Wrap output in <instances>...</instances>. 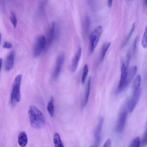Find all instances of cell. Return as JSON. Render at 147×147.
Segmentation results:
<instances>
[{"instance_id":"cell-34","label":"cell","mask_w":147,"mask_h":147,"mask_svg":"<svg viewBox=\"0 0 147 147\" xmlns=\"http://www.w3.org/2000/svg\"><path fill=\"white\" fill-rule=\"evenodd\" d=\"M1 36H2V35H1V33H0V44H1Z\"/></svg>"},{"instance_id":"cell-3","label":"cell","mask_w":147,"mask_h":147,"mask_svg":"<svg viewBox=\"0 0 147 147\" xmlns=\"http://www.w3.org/2000/svg\"><path fill=\"white\" fill-rule=\"evenodd\" d=\"M21 75H17L14 80L10 95V103L12 106L16 105L21 100Z\"/></svg>"},{"instance_id":"cell-18","label":"cell","mask_w":147,"mask_h":147,"mask_svg":"<svg viewBox=\"0 0 147 147\" xmlns=\"http://www.w3.org/2000/svg\"><path fill=\"white\" fill-rule=\"evenodd\" d=\"M111 45V42H106L102 46V49H101V53H100V61H103V60L105 58V56L106 55V53L107 52V51L109 48L110 46Z\"/></svg>"},{"instance_id":"cell-10","label":"cell","mask_w":147,"mask_h":147,"mask_svg":"<svg viewBox=\"0 0 147 147\" xmlns=\"http://www.w3.org/2000/svg\"><path fill=\"white\" fill-rule=\"evenodd\" d=\"M82 55V48L81 47H79L77 52L75 54L74 56L73 57L71 64V67H70V69L72 72H75L77 69L78 63L80 60V58L81 57Z\"/></svg>"},{"instance_id":"cell-28","label":"cell","mask_w":147,"mask_h":147,"mask_svg":"<svg viewBox=\"0 0 147 147\" xmlns=\"http://www.w3.org/2000/svg\"><path fill=\"white\" fill-rule=\"evenodd\" d=\"M143 145H146L147 144V130H145V134L142 140Z\"/></svg>"},{"instance_id":"cell-11","label":"cell","mask_w":147,"mask_h":147,"mask_svg":"<svg viewBox=\"0 0 147 147\" xmlns=\"http://www.w3.org/2000/svg\"><path fill=\"white\" fill-rule=\"evenodd\" d=\"M104 119L103 118H100L99 120V122L96 125V127L94 133V137L95 140V146H98L100 141V137H101V133H102V129Z\"/></svg>"},{"instance_id":"cell-16","label":"cell","mask_w":147,"mask_h":147,"mask_svg":"<svg viewBox=\"0 0 147 147\" xmlns=\"http://www.w3.org/2000/svg\"><path fill=\"white\" fill-rule=\"evenodd\" d=\"M53 144L55 147H64V145L58 133H55L53 138Z\"/></svg>"},{"instance_id":"cell-24","label":"cell","mask_w":147,"mask_h":147,"mask_svg":"<svg viewBox=\"0 0 147 147\" xmlns=\"http://www.w3.org/2000/svg\"><path fill=\"white\" fill-rule=\"evenodd\" d=\"M130 57H131V53H130V52H128L127 53H126V56H125V58H124V59L123 60V61H122V62L125 64V65L126 66V67H129V61H130Z\"/></svg>"},{"instance_id":"cell-8","label":"cell","mask_w":147,"mask_h":147,"mask_svg":"<svg viewBox=\"0 0 147 147\" xmlns=\"http://www.w3.org/2000/svg\"><path fill=\"white\" fill-rule=\"evenodd\" d=\"M126 117H127V111L126 110V109H123L121 111L119 115L118 122L117 123L116 131L117 132L121 133L123 130V128L125 127V123H126Z\"/></svg>"},{"instance_id":"cell-27","label":"cell","mask_w":147,"mask_h":147,"mask_svg":"<svg viewBox=\"0 0 147 147\" xmlns=\"http://www.w3.org/2000/svg\"><path fill=\"white\" fill-rule=\"evenodd\" d=\"M111 145V140L110 138H108L103 144V146L104 147H110Z\"/></svg>"},{"instance_id":"cell-6","label":"cell","mask_w":147,"mask_h":147,"mask_svg":"<svg viewBox=\"0 0 147 147\" xmlns=\"http://www.w3.org/2000/svg\"><path fill=\"white\" fill-rule=\"evenodd\" d=\"M127 68L128 67L125 65V64L122 62L121 66V75L118 87V91L121 92L123 90V86L125 83L127 75Z\"/></svg>"},{"instance_id":"cell-33","label":"cell","mask_w":147,"mask_h":147,"mask_svg":"<svg viewBox=\"0 0 147 147\" xmlns=\"http://www.w3.org/2000/svg\"><path fill=\"white\" fill-rule=\"evenodd\" d=\"M145 130H147V121H146V126H145Z\"/></svg>"},{"instance_id":"cell-9","label":"cell","mask_w":147,"mask_h":147,"mask_svg":"<svg viewBox=\"0 0 147 147\" xmlns=\"http://www.w3.org/2000/svg\"><path fill=\"white\" fill-rule=\"evenodd\" d=\"M56 33V27L55 22H52L50 25L48 33H47V37L46 38V47H49L53 42V41L55 37Z\"/></svg>"},{"instance_id":"cell-31","label":"cell","mask_w":147,"mask_h":147,"mask_svg":"<svg viewBox=\"0 0 147 147\" xmlns=\"http://www.w3.org/2000/svg\"><path fill=\"white\" fill-rule=\"evenodd\" d=\"M2 61H3V59H2V58L0 57V71H1V69L2 65Z\"/></svg>"},{"instance_id":"cell-22","label":"cell","mask_w":147,"mask_h":147,"mask_svg":"<svg viewBox=\"0 0 147 147\" xmlns=\"http://www.w3.org/2000/svg\"><path fill=\"white\" fill-rule=\"evenodd\" d=\"M134 29H135V23H133V25H132V26H131V29H130V32H129L128 35L126 36V38H125V41H124V42H123V47H124V46L127 44V42H128V41L129 40L130 37L131 36V35H132V34H133V32H134Z\"/></svg>"},{"instance_id":"cell-26","label":"cell","mask_w":147,"mask_h":147,"mask_svg":"<svg viewBox=\"0 0 147 147\" xmlns=\"http://www.w3.org/2000/svg\"><path fill=\"white\" fill-rule=\"evenodd\" d=\"M47 0H42V1L41 2L40 6V11H42L44 9L45 5L47 3Z\"/></svg>"},{"instance_id":"cell-19","label":"cell","mask_w":147,"mask_h":147,"mask_svg":"<svg viewBox=\"0 0 147 147\" xmlns=\"http://www.w3.org/2000/svg\"><path fill=\"white\" fill-rule=\"evenodd\" d=\"M10 20L13 28H16L17 25V19L16 14L13 11H11L10 13Z\"/></svg>"},{"instance_id":"cell-21","label":"cell","mask_w":147,"mask_h":147,"mask_svg":"<svg viewBox=\"0 0 147 147\" xmlns=\"http://www.w3.org/2000/svg\"><path fill=\"white\" fill-rule=\"evenodd\" d=\"M88 72V67L87 64H85L83 68V72H82V83H84L85 80L86 79V77L87 76Z\"/></svg>"},{"instance_id":"cell-25","label":"cell","mask_w":147,"mask_h":147,"mask_svg":"<svg viewBox=\"0 0 147 147\" xmlns=\"http://www.w3.org/2000/svg\"><path fill=\"white\" fill-rule=\"evenodd\" d=\"M3 47L4 48H6V49H10L13 47V45L11 42H8V41H5L4 43H3Z\"/></svg>"},{"instance_id":"cell-5","label":"cell","mask_w":147,"mask_h":147,"mask_svg":"<svg viewBox=\"0 0 147 147\" xmlns=\"http://www.w3.org/2000/svg\"><path fill=\"white\" fill-rule=\"evenodd\" d=\"M46 48V38L44 35H40L36 39L33 47V55L34 57L40 56L41 52Z\"/></svg>"},{"instance_id":"cell-7","label":"cell","mask_w":147,"mask_h":147,"mask_svg":"<svg viewBox=\"0 0 147 147\" xmlns=\"http://www.w3.org/2000/svg\"><path fill=\"white\" fill-rule=\"evenodd\" d=\"M64 61V55L63 54H61L59 55L56 59L55 66L53 72V78L54 79H56L59 77L60 73L61 72Z\"/></svg>"},{"instance_id":"cell-1","label":"cell","mask_w":147,"mask_h":147,"mask_svg":"<svg viewBox=\"0 0 147 147\" xmlns=\"http://www.w3.org/2000/svg\"><path fill=\"white\" fill-rule=\"evenodd\" d=\"M28 116L32 127L40 129L45 123V118L42 113L36 106L30 105L28 109Z\"/></svg>"},{"instance_id":"cell-17","label":"cell","mask_w":147,"mask_h":147,"mask_svg":"<svg viewBox=\"0 0 147 147\" xmlns=\"http://www.w3.org/2000/svg\"><path fill=\"white\" fill-rule=\"evenodd\" d=\"M47 111L50 115L51 117H53L54 115V113H55V107H54V100L53 98H51V99L49 100V102L47 104Z\"/></svg>"},{"instance_id":"cell-12","label":"cell","mask_w":147,"mask_h":147,"mask_svg":"<svg viewBox=\"0 0 147 147\" xmlns=\"http://www.w3.org/2000/svg\"><path fill=\"white\" fill-rule=\"evenodd\" d=\"M14 58H15V52L14 51H12L7 55L5 60V68L6 71H9L13 68L14 66Z\"/></svg>"},{"instance_id":"cell-4","label":"cell","mask_w":147,"mask_h":147,"mask_svg":"<svg viewBox=\"0 0 147 147\" xmlns=\"http://www.w3.org/2000/svg\"><path fill=\"white\" fill-rule=\"evenodd\" d=\"M102 33V27L101 26H98L95 29H94L90 33V52L92 53L95 50L99 38Z\"/></svg>"},{"instance_id":"cell-13","label":"cell","mask_w":147,"mask_h":147,"mask_svg":"<svg viewBox=\"0 0 147 147\" xmlns=\"http://www.w3.org/2000/svg\"><path fill=\"white\" fill-rule=\"evenodd\" d=\"M137 71V67L136 65H134V66L131 67L127 71V78H126V80L124 86H123V90L129 84V83H130L131 80H132V79L134 76L135 74H136Z\"/></svg>"},{"instance_id":"cell-23","label":"cell","mask_w":147,"mask_h":147,"mask_svg":"<svg viewBox=\"0 0 147 147\" xmlns=\"http://www.w3.org/2000/svg\"><path fill=\"white\" fill-rule=\"evenodd\" d=\"M140 145V138L139 137H135L130 144L129 145L130 147H139Z\"/></svg>"},{"instance_id":"cell-30","label":"cell","mask_w":147,"mask_h":147,"mask_svg":"<svg viewBox=\"0 0 147 147\" xmlns=\"http://www.w3.org/2000/svg\"><path fill=\"white\" fill-rule=\"evenodd\" d=\"M137 38H136L134 40V46H133V52H134L136 51V44H137Z\"/></svg>"},{"instance_id":"cell-32","label":"cell","mask_w":147,"mask_h":147,"mask_svg":"<svg viewBox=\"0 0 147 147\" xmlns=\"http://www.w3.org/2000/svg\"><path fill=\"white\" fill-rule=\"evenodd\" d=\"M144 3L146 6H147V0H144Z\"/></svg>"},{"instance_id":"cell-20","label":"cell","mask_w":147,"mask_h":147,"mask_svg":"<svg viewBox=\"0 0 147 147\" xmlns=\"http://www.w3.org/2000/svg\"><path fill=\"white\" fill-rule=\"evenodd\" d=\"M141 45L143 48L146 49L147 48V25L145 29V32L144 33L142 40H141Z\"/></svg>"},{"instance_id":"cell-14","label":"cell","mask_w":147,"mask_h":147,"mask_svg":"<svg viewBox=\"0 0 147 147\" xmlns=\"http://www.w3.org/2000/svg\"><path fill=\"white\" fill-rule=\"evenodd\" d=\"M91 78H90V79L88 80L87 84V87L86 88L84 95L83 97V99L82 101V106L84 107L86 106L87 104L88 100V98L90 95V88H91Z\"/></svg>"},{"instance_id":"cell-15","label":"cell","mask_w":147,"mask_h":147,"mask_svg":"<svg viewBox=\"0 0 147 147\" xmlns=\"http://www.w3.org/2000/svg\"><path fill=\"white\" fill-rule=\"evenodd\" d=\"M28 136L25 131H21L18 136V143L21 147H25L28 144Z\"/></svg>"},{"instance_id":"cell-2","label":"cell","mask_w":147,"mask_h":147,"mask_svg":"<svg viewBox=\"0 0 147 147\" xmlns=\"http://www.w3.org/2000/svg\"><path fill=\"white\" fill-rule=\"evenodd\" d=\"M141 82V76L140 75H137L134 79L132 85V95L127 102V109L129 112L133 111L137 105L140 95V85Z\"/></svg>"},{"instance_id":"cell-29","label":"cell","mask_w":147,"mask_h":147,"mask_svg":"<svg viewBox=\"0 0 147 147\" xmlns=\"http://www.w3.org/2000/svg\"><path fill=\"white\" fill-rule=\"evenodd\" d=\"M113 0H107V5L109 7H111L113 5Z\"/></svg>"}]
</instances>
